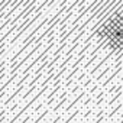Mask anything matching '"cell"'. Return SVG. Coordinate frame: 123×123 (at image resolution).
Masks as SVG:
<instances>
[{
	"mask_svg": "<svg viewBox=\"0 0 123 123\" xmlns=\"http://www.w3.org/2000/svg\"><path fill=\"white\" fill-rule=\"evenodd\" d=\"M113 32H114V35L119 36V39L123 41V25L122 26H117V28H113Z\"/></svg>",
	"mask_w": 123,
	"mask_h": 123,
	"instance_id": "6da1fadb",
	"label": "cell"
}]
</instances>
